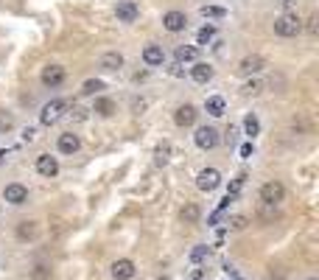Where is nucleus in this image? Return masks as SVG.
<instances>
[{"label": "nucleus", "mask_w": 319, "mask_h": 280, "mask_svg": "<svg viewBox=\"0 0 319 280\" xmlns=\"http://www.w3.org/2000/svg\"><path fill=\"white\" fill-rule=\"evenodd\" d=\"M98 64L104 70H121L123 68V54H118V50H106V54L101 56Z\"/></svg>", "instance_id": "18"}, {"label": "nucleus", "mask_w": 319, "mask_h": 280, "mask_svg": "<svg viewBox=\"0 0 319 280\" xmlns=\"http://www.w3.org/2000/svg\"><path fill=\"white\" fill-rule=\"evenodd\" d=\"M3 157H6V152H0V160H3Z\"/></svg>", "instance_id": "43"}, {"label": "nucleus", "mask_w": 319, "mask_h": 280, "mask_svg": "<svg viewBox=\"0 0 319 280\" xmlns=\"http://www.w3.org/2000/svg\"><path fill=\"white\" fill-rule=\"evenodd\" d=\"M205 110H207V115H213V118H221V115L227 112V101L221 96H210L205 101Z\"/></svg>", "instance_id": "17"}, {"label": "nucleus", "mask_w": 319, "mask_h": 280, "mask_svg": "<svg viewBox=\"0 0 319 280\" xmlns=\"http://www.w3.org/2000/svg\"><path fill=\"white\" fill-rule=\"evenodd\" d=\"M275 3L283 8V14H289L291 8H297V0H275Z\"/></svg>", "instance_id": "33"}, {"label": "nucleus", "mask_w": 319, "mask_h": 280, "mask_svg": "<svg viewBox=\"0 0 319 280\" xmlns=\"http://www.w3.org/2000/svg\"><path fill=\"white\" fill-rule=\"evenodd\" d=\"M92 112H98L101 118H112L115 112H118V106H115L112 98H95V106H92Z\"/></svg>", "instance_id": "20"}, {"label": "nucleus", "mask_w": 319, "mask_h": 280, "mask_svg": "<svg viewBox=\"0 0 319 280\" xmlns=\"http://www.w3.org/2000/svg\"><path fill=\"white\" fill-rule=\"evenodd\" d=\"M64 110H67V101H64V98H53V101H48V104L42 106V112H39V124L42 126L56 124V120L64 115Z\"/></svg>", "instance_id": "2"}, {"label": "nucleus", "mask_w": 319, "mask_h": 280, "mask_svg": "<svg viewBox=\"0 0 319 280\" xmlns=\"http://www.w3.org/2000/svg\"><path fill=\"white\" fill-rule=\"evenodd\" d=\"M261 216H263V218H275V216H277V208H272V204H263V208H261Z\"/></svg>", "instance_id": "34"}, {"label": "nucleus", "mask_w": 319, "mask_h": 280, "mask_svg": "<svg viewBox=\"0 0 319 280\" xmlns=\"http://www.w3.org/2000/svg\"><path fill=\"white\" fill-rule=\"evenodd\" d=\"M221 185V174L216 171V168H202L196 174V188L205 190V194H210V190H216Z\"/></svg>", "instance_id": "5"}, {"label": "nucleus", "mask_w": 319, "mask_h": 280, "mask_svg": "<svg viewBox=\"0 0 319 280\" xmlns=\"http://www.w3.org/2000/svg\"><path fill=\"white\" fill-rule=\"evenodd\" d=\"M244 182H247V174H238V176H235L233 182H230V188H227V196H233V199H235V196L241 194Z\"/></svg>", "instance_id": "29"}, {"label": "nucleus", "mask_w": 319, "mask_h": 280, "mask_svg": "<svg viewBox=\"0 0 319 280\" xmlns=\"http://www.w3.org/2000/svg\"><path fill=\"white\" fill-rule=\"evenodd\" d=\"M50 274V269L48 266H36V272H34V280H45Z\"/></svg>", "instance_id": "35"}, {"label": "nucleus", "mask_w": 319, "mask_h": 280, "mask_svg": "<svg viewBox=\"0 0 319 280\" xmlns=\"http://www.w3.org/2000/svg\"><path fill=\"white\" fill-rule=\"evenodd\" d=\"M196 56H199V48H196V45H179V48L174 50V59H177V64H182V62H196Z\"/></svg>", "instance_id": "19"}, {"label": "nucleus", "mask_w": 319, "mask_h": 280, "mask_svg": "<svg viewBox=\"0 0 319 280\" xmlns=\"http://www.w3.org/2000/svg\"><path fill=\"white\" fill-rule=\"evenodd\" d=\"M263 68H266V59H263L261 54L244 56V59H241V64H238V70H241L244 76H252V73H261Z\"/></svg>", "instance_id": "13"}, {"label": "nucleus", "mask_w": 319, "mask_h": 280, "mask_svg": "<svg viewBox=\"0 0 319 280\" xmlns=\"http://www.w3.org/2000/svg\"><path fill=\"white\" fill-rule=\"evenodd\" d=\"M244 132L249 134V138H255V134H261V120H258L255 112H249L247 118H244Z\"/></svg>", "instance_id": "22"}, {"label": "nucleus", "mask_w": 319, "mask_h": 280, "mask_svg": "<svg viewBox=\"0 0 319 280\" xmlns=\"http://www.w3.org/2000/svg\"><path fill=\"white\" fill-rule=\"evenodd\" d=\"M191 78L196 84H207L213 78V64H207V62H196L193 64V70H191Z\"/></svg>", "instance_id": "16"}, {"label": "nucleus", "mask_w": 319, "mask_h": 280, "mask_svg": "<svg viewBox=\"0 0 319 280\" xmlns=\"http://www.w3.org/2000/svg\"><path fill=\"white\" fill-rule=\"evenodd\" d=\"M87 112H90V110H84V106H76V110H73V118H76V120H87Z\"/></svg>", "instance_id": "38"}, {"label": "nucleus", "mask_w": 319, "mask_h": 280, "mask_svg": "<svg viewBox=\"0 0 319 280\" xmlns=\"http://www.w3.org/2000/svg\"><path fill=\"white\" fill-rule=\"evenodd\" d=\"M64 68L62 64H45L42 68V73H39V82L45 84V87H59V84L64 82Z\"/></svg>", "instance_id": "6"}, {"label": "nucleus", "mask_w": 319, "mask_h": 280, "mask_svg": "<svg viewBox=\"0 0 319 280\" xmlns=\"http://www.w3.org/2000/svg\"><path fill=\"white\" fill-rule=\"evenodd\" d=\"M163 28L171 31V34H179V31L188 28V17H185L182 12H165L163 14Z\"/></svg>", "instance_id": "10"}, {"label": "nucleus", "mask_w": 319, "mask_h": 280, "mask_svg": "<svg viewBox=\"0 0 319 280\" xmlns=\"http://www.w3.org/2000/svg\"><path fill=\"white\" fill-rule=\"evenodd\" d=\"M193 140H196V146L202 148V152H210V148H216L221 143L219 129H216V126H199L196 134H193Z\"/></svg>", "instance_id": "4"}, {"label": "nucleus", "mask_w": 319, "mask_h": 280, "mask_svg": "<svg viewBox=\"0 0 319 280\" xmlns=\"http://www.w3.org/2000/svg\"><path fill=\"white\" fill-rule=\"evenodd\" d=\"M34 138H36V129H31V126L28 129H22V140H25V143H31Z\"/></svg>", "instance_id": "39"}, {"label": "nucleus", "mask_w": 319, "mask_h": 280, "mask_svg": "<svg viewBox=\"0 0 319 280\" xmlns=\"http://www.w3.org/2000/svg\"><path fill=\"white\" fill-rule=\"evenodd\" d=\"M286 199V185L283 182H277V180H272V182H266L261 188V202L263 204H272V208H277V204Z\"/></svg>", "instance_id": "3"}, {"label": "nucleus", "mask_w": 319, "mask_h": 280, "mask_svg": "<svg viewBox=\"0 0 319 280\" xmlns=\"http://www.w3.org/2000/svg\"><path fill=\"white\" fill-rule=\"evenodd\" d=\"M196 118H199V112H196V106L193 104H182V106H177V112H174V124L177 126H193L196 124Z\"/></svg>", "instance_id": "11"}, {"label": "nucleus", "mask_w": 319, "mask_h": 280, "mask_svg": "<svg viewBox=\"0 0 319 280\" xmlns=\"http://www.w3.org/2000/svg\"><path fill=\"white\" fill-rule=\"evenodd\" d=\"M56 146L62 154H76L78 148H81V138H78L76 132H64V134H59Z\"/></svg>", "instance_id": "14"}, {"label": "nucleus", "mask_w": 319, "mask_h": 280, "mask_svg": "<svg viewBox=\"0 0 319 280\" xmlns=\"http://www.w3.org/2000/svg\"><path fill=\"white\" fill-rule=\"evenodd\" d=\"M109 272H112L115 280H132L135 278V260H129V258H118L112 266H109Z\"/></svg>", "instance_id": "9"}, {"label": "nucleus", "mask_w": 319, "mask_h": 280, "mask_svg": "<svg viewBox=\"0 0 319 280\" xmlns=\"http://www.w3.org/2000/svg\"><path fill=\"white\" fill-rule=\"evenodd\" d=\"M249 224V218L247 216H230V222H227V230H244V227H247Z\"/></svg>", "instance_id": "30"}, {"label": "nucleus", "mask_w": 319, "mask_h": 280, "mask_svg": "<svg viewBox=\"0 0 319 280\" xmlns=\"http://www.w3.org/2000/svg\"><path fill=\"white\" fill-rule=\"evenodd\" d=\"M317 31H319V17H317V14H311V17H308V34L317 36Z\"/></svg>", "instance_id": "32"}, {"label": "nucleus", "mask_w": 319, "mask_h": 280, "mask_svg": "<svg viewBox=\"0 0 319 280\" xmlns=\"http://www.w3.org/2000/svg\"><path fill=\"white\" fill-rule=\"evenodd\" d=\"M36 174H42V176H56L59 174V160L56 157H50V154H39L36 157Z\"/></svg>", "instance_id": "12"}, {"label": "nucleus", "mask_w": 319, "mask_h": 280, "mask_svg": "<svg viewBox=\"0 0 319 280\" xmlns=\"http://www.w3.org/2000/svg\"><path fill=\"white\" fill-rule=\"evenodd\" d=\"M235 134H238V129H235V126H230V129H227V134H224V140H227L230 146L235 143Z\"/></svg>", "instance_id": "40"}, {"label": "nucleus", "mask_w": 319, "mask_h": 280, "mask_svg": "<svg viewBox=\"0 0 319 280\" xmlns=\"http://www.w3.org/2000/svg\"><path fill=\"white\" fill-rule=\"evenodd\" d=\"M137 14H140V8H137L135 0H118V6H115V17H118V22H135Z\"/></svg>", "instance_id": "8"}, {"label": "nucleus", "mask_w": 319, "mask_h": 280, "mask_svg": "<svg viewBox=\"0 0 319 280\" xmlns=\"http://www.w3.org/2000/svg\"><path fill=\"white\" fill-rule=\"evenodd\" d=\"M205 274H207V269H202V266H196V269H193V272H191V278H193V280H202V278H205Z\"/></svg>", "instance_id": "41"}, {"label": "nucleus", "mask_w": 319, "mask_h": 280, "mask_svg": "<svg viewBox=\"0 0 319 280\" xmlns=\"http://www.w3.org/2000/svg\"><path fill=\"white\" fill-rule=\"evenodd\" d=\"M98 90H104V82H101V78H87V82L81 84V92H84V96H95Z\"/></svg>", "instance_id": "27"}, {"label": "nucleus", "mask_w": 319, "mask_h": 280, "mask_svg": "<svg viewBox=\"0 0 319 280\" xmlns=\"http://www.w3.org/2000/svg\"><path fill=\"white\" fill-rule=\"evenodd\" d=\"M11 129H14V115L0 110V132H11Z\"/></svg>", "instance_id": "28"}, {"label": "nucleus", "mask_w": 319, "mask_h": 280, "mask_svg": "<svg viewBox=\"0 0 319 280\" xmlns=\"http://www.w3.org/2000/svg\"><path fill=\"white\" fill-rule=\"evenodd\" d=\"M3 199H6L8 204L28 202V188H25V185H20V182H8L6 188H3Z\"/></svg>", "instance_id": "7"}, {"label": "nucleus", "mask_w": 319, "mask_h": 280, "mask_svg": "<svg viewBox=\"0 0 319 280\" xmlns=\"http://www.w3.org/2000/svg\"><path fill=\"white\" fill-rule=\"evenodd\" d=\"M308 280H317V278H308Z\"/></svg>", "instance_id": "44"}, {"label": "nucleus", "mask_w": 319, "mask_h": 280, "mask_svg": "<svg viewBox=\"0 0 319 280\" xmlns=\"http://www.w3.org/2000/svg\"><path fill=\"white\" fill-rule=\"evenodd\" d=\"M36 236V224L34 222H20V227H17V238L20 241H28V238Z\"/></svg>", "instance_id": "24"}, {"label": "nucleus", "mask_w": 319, "mask_h": 280, "mask_svg": "<svg viewBox=\"0 0 319 280\" xmlns=\"http://www.w3.org/2000/svg\"><path fill=\"white\" fill-rule=\"evenodd\" d=\"M199 14H202V17H210V20H221V17H227V8H221V6H202V8H199Z\"/></svg>", "instance_id": "25"}, {"label": "nucleus", "mask_w": 319, "mask_h": 280, "mask_svg": "<svg viewBox=\"0 0 319 280\" xmlns=\"http://www.w3.org/2000/svg\"><path fill=\"white\" fill-rule=\"evenodd\" d=\"M261 87L263 84L258 82V78H249V82L244 84V92H247V96H255V92H261Z\"/></svg>", "instance_id": "31"}, {"label": "nucleus", "mask_w": 319, "mask_h": 280, "mask_svg": "<svg viewBox=\"0 0 319 280\" xmlns=\"http://www.w3.org/2000/svg\"><path fill=\"white\" fill-rule=\"evenodd\" d=\"M233 202H235L233 196H224V199H221V202H219V208H216V210H219V213H224V210H227V208H230V204H233Z\"/></svg>", "instance_id": "37"}, {"label": "nucleus", "mask_w": 319, "mask_h": 280, "mask_svg": "<svg viewBox=\"0 0 319 280\" xmlns=\"http://www.w3.org/2000/svg\"><path fill=\"white\" fill-rule=\"evenodd\" d=\"M171 76H185V70H182V64H171Z\"/></svg>", "instance_id": "42"}, {"label": "nucleus", "mask_w": 319, "mask_h": 280, "mask_svg": "<svg viewBox=\"0 0 319 280\" xmlns=\"http://www.w3.org/2000/svg\"><path fill=\"white\" fill-rule=\"evenodd\" d=\"M213 36H216V28H213V26L199 28V31H196V48H199V45H207V42H210Z\"/></svg>", "instance_id": "26"}, {"label": "nucleus", "mask_w": 319, "mask_h": 280, "mask_svg": "<svg viewBox=\"0 0 319 280\" xmlns=\"http://www.w3.org/2000/svg\"><path fill=\"white\" fill-rule=\"evenodd\" d=\"M199 216H202V210H199V204H193V202H188L182 208V213H179V218H182L185 224H196Z\"/></svg>", "instance_id": "21"}, {"label": "nucleus", "mask_w": 319, "mask_h": 280, "mask_svg": "<svg viewBox=\"0 0 319 280\" xmlns=\"http://www.w3.org/2000/svg\"><path fill=\"white\" fill-rule=\"evenodd\" d=\"M300 31H303V20H300V14L289 12V14H280V17H275V34H277V36H286V40H291V36H297Z\"/></svg>", "instance_id": "1"}, {"label": "nucleus", "mask_w": 319, "mask_h": 280, "mask_svg": "<svg viewBox=\"0 0 319 280\" xmlns=\"http://www.w3.org/2000/svg\"><path fill=\"white\" fill-rule=\"evenodd\" d=\"M188 258H191V264H202V260L210 258V246H207V244H196L191 250V255H188Z\"/></svg>", "instance_id": "23"}, {"label": "nucleus", "mask_w": 319, "mask_h": 280, "mask_svg": "<svg viewBox=\"0 0 319 280\" xmlns=\"http://www.w3.org/2000/svg\"><path fill=\"white\" fill-rule=\"evenodd\" d=\"M252 152H255V148H252V143H244V146L238 148V154H241L244 160H247V157H252Z\"/></svg>", "instance_id": "36"}, {"label": "nucleus", "mask_w": 319, "mask_h": 280, "mask_svg": "<svg viewBox=\"0 0 319 280\" xmlns=\"http://www.w3.org/2000/svg\"><path fill=\"white\" fill-rule=\"evenodd\" d=\"M143 62L149 64V68H160V64L165 62V54L160 45H146L143 48Z\"/></svg>", "instance_id": "15"}]
</instances>
